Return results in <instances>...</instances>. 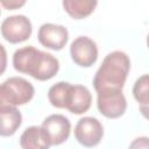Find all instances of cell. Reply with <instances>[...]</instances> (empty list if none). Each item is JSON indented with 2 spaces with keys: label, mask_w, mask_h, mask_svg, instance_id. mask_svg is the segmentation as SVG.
Segmentation results:
<instances>
[{
  "label": "cell",
  "mask_w": 149,
  "mask_h": 149,
  "mask_svg": "<svg viewBox=\"0 0 149 149\" xmlns=\"http://www.w3.org/2000/svg\"><path fill=\"white\" fill-rule=\"evenodd\" d=\"M13 66L16 71L31 76L37 80H49L59 70L58 59L33 45L17 49L13 55Z\"/></svg>",
  "instance_id": "cell-1"
},
{
  "label": "cell",
  "mask_w": 149,
  "mask_h": 149,
  "mask_svg": "<svg viewBox=\"0 0 149 149\" xmlns=\"http://www.w3.org/2000/svg\"><path fill=\"white\" fill-rule=\"evenodd\" d=\"M130 70V59L123 51L109 52L102 61L93 78L94 90H121Z\"/></svg>",
  "instance_id": "cell-2"
},
{
  "label": "cell",
  "mask_w": 149,
  "mask_h": 149,
  "mask_svg": "<svg viewBox=\"0 0 149 149\" xmlns=\"http://www.w3.org/2000/svg\"><path fill=\"white\" fill-rule=\"evenodd\" d=\"M34 93L30 81L22 77H9L0 84V109L24 105L33 99Z\"/></svg>",
  "instance_id": "cell-3"
},
{
  "label": "cell",
  "mask_w": 149,
  "mask_h": 149,
  "mask_svg": "<svg viewBox=\"0 0 149 149\" xmlns=\"http://www.w3.org/2000/svg\"><path fill=\"white\" fill-rule=\"evenodd\" d=\"M97 106L104 116L116 119L125 114L127 100L121 90H101L97 92Z\"/></svg>",
  "instance_id": "cell-4"
},
{
  "label": "cell",
  "mask_w": 149,
  "mask_h": 149,
  "mask_svg": "<svg viewBox=\"0 0 149 149\" xmlns=\"http://www.w3.org/2000/svg\"><path fill=\"white\" fill-rule=\"evenodd\" d=\"M0 30L6 41L16 44L24 42L30 37L33 26L26 15H12L2 21Z\"/></svg>",
  "instance_id": "cell-5"
},
{
  "label": "cell",
  "mask_w": 149,
  "mask_h": 149,
  "mask_svg": "<svg viewBox=\"0 0 149 149\" xmlns=\"http://www.w3.org/2000/svg\"><path fill=\"white\" fill-rule=\"evenodd\" d=\"M104 136V127L100 121L93 116H84L78 120L74 127L76 140L86 148L95 147Z\"/></svg>",
  "instance_id": "cell-6"
},
{
  "label": "cell",
  "mask_w": 149,
  "mask_h": 149,
  "mask_svg": "<svg viewBox=\"0 0 149 149\" xmlns=\"http://www.w3.org/2000/svg\"><path fill=\"white\" fill-rule=\"evenodd\" d=\"M70 55L77 65L90 68L97 62L98 58L97 43L87 36H78L70 45Z\"/></svg>",
  "instance_id": "cell-7"
},
{
  "label": "cell",
  "mask_w": 149,
  "mask_h": 149,
  "mask_svg": "<svg viewBox=\"0 0 149 149\" xmlns=\"http://www.w3.org/2000/svg\"><path fill=\"white\" fill-rule=\"evenodd\" d=\"M38 42L51 50H62L68 40H69V31L62 24L55 23H43L37 33Z\"/></svg>",
  "instance_id": "cell-8"
},
{
  "label": "cell",
  "mask_w": 149,
  "mask_h": 149,
  "mask_svg": "<svg viewBox=\"0 0 149 149\" xmlns=\"http://www.w3.org/2000/svg\"><path fill=\"white\" fill-rule=\"evenodd\" d=\"M47 133L51 146H58L64 143L70 135L71 123L69 119L62 114H51L44 119L42 126Z\"/></svg>",
  "instance_id": "cell-9"
},
{
  "label": "cell",
  "mask_w": 149,
  "mask_h": 149,
  "mask_svg": "<svg viewBox=\"0 0 149 149\" xmlns=\"http://www.w3.org/2000/svg\"><path fill=\"white\" fill-rule=\"evenodd\" d=\"M92 94L84 85H71L65 109L73 114H83L91 107Z\"/></svg>",
  "instance_id": "cell-10"
},
{
  "label": "cell",
  "mask_w": 149,
  "mask_h": 149,
  "mask_svg": "<svg viewBox=\"0 0 149 149\" xmlns=\"http://www.w3.org/2000/svg\"><path fill=\"white\" fill-rule=\"evenodd\" d=\"M20 146L22 149H49L51 143L42 127L31 126L21 134Z\"/></svg>",
  "instance_id": "cell-11"
},
{
  "label": "cell",
  "mask_w": 149,
  "mask_h": 149,
  "mask_svg": "<svg viewBox=\"0 0 149 149\" xmlns=\"http://www.w3.org/2000/svg\"><path fill=\"white\" fill-rule=\"evenodd\" d=\"M21 123L22 115L16 107L0 109V136L7 137L14 135Z\"/></svg>",
  "instance_id": "cell-12"
},
{
  "label": "cell",
  "mask_w": 149,
  "mask_h": 149,
  "mask_svg": "<svg viewBox=\"0 0 149 149\" xmlns=\"http://www.w3.org/2000/svg\"><path fill=\"white\" fill-rule=\"evenodd\" d=\"M95 0H64L63 7L65 12L73 19H84L88 16L97 7Z\"/></svg>",
  "instance_id": "cell-13"
},
{
  "label": "cell",
  "mask_w": 149,
  "mask_h": 149,
  "mask_svg": "<svg viewBox=\"0 0 149 149\" xmlns=\"http://www.w3.org/2000/svg\"><path fill=\"white\" fill-rule=\"evenodd\" d=\"M133 95L136 101L142 106V113L147 116L146 111L149 101V77L148 74H142L140 78L136 79L133 86Z\"/></svg>",
  "instance_id": "cell-14"
},
{
  "label": "cell",
  "mask_w": 149,
  "mask_h": 149,
  "mask_svg": "<svg viewBox=\"0 0 149 149\" xmlns=\"http://www.w3.org/2000/svg\"><path fill=\"white\" fill-rule=\"evenodd\" d=\"M70 83L68 81H58L54 84L48 91V99L49 102L57 108H64L65 106V98L70 87Z\"/></svg>",
  "instance_id": "cell-15"
},
{
  "label": "cell",
  "mask_w": 149,
  "mask_h": 149,
  "mask_svg": "<svg viewBox=\"0 0 149 149\" xmlns=\"http://www.w3.org/2000/svg\"><path fill=\"white\" fill-rule=\"evenodd\" d=\"M128 149H149V140L147 136H140L132 141Z\"/></svg>",
  "instance_id": "cell-16"
},
{
  "label": "cell",
  "mask_w": 149,
  "mask_h": 149,
  "mask_svg": "<svg viewBox=\"0 0 149 149\" xmlns=\"http://www.w3.org/2000/svg\"><path fill=\"white\" fill-rule=\"evenodd\" d=\"M26 3L24 0H21V1H17V0H1L0 1V5L3 6L6 9H17L20 7H22L23 5Z\"/></svg>",
  "instance_id": "cell-17"
},
{
  "label": "cell",
  "mask_w": 149,
  "mask_h": 149,
  "mask_svg": "<svg viewBox=\"0 0 149 149\" xmlns=\"http://www.w3.org/2000/svg\"><path fill=\"white\" fill-rule=\"evenodd\" d=\"M7 68V52L5 47L0 43V76L6 71Z\"/></svg>",
  "instance_id": "cell-18"
},
{
  "label": "cell",
  "mask_w": 149,
  "mask_h": 149,
  "mask_svg": "<svg viewBox=\"0 0 149 149\" xmlns=\"http://www.w3.org/2000/svg\"><path fill=\"white\" fill-rule=\"evenodd\" d=\"M0 14H1V10H0Z\"/></svg>",
  "instance_id": "cell-19"
}]
</instances>
